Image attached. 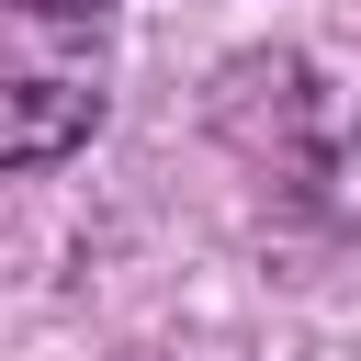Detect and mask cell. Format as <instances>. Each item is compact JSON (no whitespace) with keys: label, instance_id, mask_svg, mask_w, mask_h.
I'll use <instances>...</instances> for the list:
<instances>
[{"label":"cell","instance_id":"1","mask_svg":"<svg viewBox=\"0 0 361 361\" xmlns=\"http://www.w3.org/2000/svg\"><path fill=\"white\" fill-rule=\"evenodd\" d=\"M45 11H11V68H0V158L45 169L102 124V56L90 45H45Z\"/></svg>","mask_w":361,"mask_h":361},{"label":"cell","instance_id":"2","mask_svg":"<svg viewBox=\"0 0 361 361\" xmlns=\"http://www.w3.org/2000/svg\"><path fill=\"white\" fill-rule=\"evenodd\" d=\"M293 192L338 226H361V102L350 113H305L293 102Z\"/></svg>","mask_w":361,"mask_h":361},{"label":"cell","instance_id":"3","mask_svg":"<svg viewBox=\"0 0 361 361\" xmlns=\"http://www.w3.org/2000/svg\"><path fill=\"white\" fill-rule=\"evenodd\" d=\"M11 11H45V23H102L113 0H11Z\"/></svg>","mask_w":361,"mask_h":361}]
</instances>
